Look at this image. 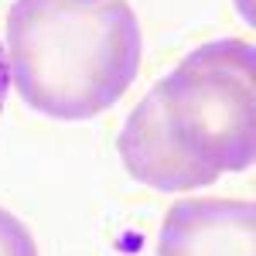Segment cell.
<instances>
[{
    "mask_svg": "<svg viewBox=\"0 0 256 256\" xmlns=\"http://www.w3.org/2000/svg\"><path fill=\"white\" fill-rule=\"evenodd\" d=\"M4 55L31 110L92 120L134 86L144 34L126 0H14Z\"/></svg>",
    "mask_w": 256,
    "mask_h": 256,
    "instance_id": "1",
    "label": "cell"
},
{
    "mask_svg": "<svg viewBox=\"0 0 256 256\" xmlns=\"http://www.w3.org/2000/svg\"><path fill=\"white\" fill-rule=\"evenodd\" d=\"M150 92L168 137L208 184L256 160V62L250 41L202 44Z\"/></svg>",
    "mask_w": 256,
    "mask_h": 256,
    "instance_id": "2",
    "label": "cell"
},
{
    "mask_svg": "<svg viewBox=\"0 0 256 256\" xmlns=\"http://www.w3.org/2000/svg\"><path fill=\"white\" fill-rule=\"evenodd\" d=\"M158 256H256V205L246 198H184L168 208Z\"/></svg>",
    "mask_w": 256,
    "mask_h": 256,
    "instance_id": "3",
    "label": "cell"
},
{
    "mask_svg": "<svg viewBox=\"0 0 256 256\" xmlns=\"http://www.w3.org/2000/svg\"><path fill=\"white\" fill-rule=\"evenodd\" d=\"M0 256H41L31 229L7 208H0Z\"/></svg>",
    "mask_w": 256,
    "mask_h": 256,
    "instance_id": "4",
    "label": "cell"
},
{
    "mask_svg": "<svg viewBox=\"0 0 256 256\" xmlns=\"http://www.w3.org/2000/svg\"><path fill=\"white\" fill-rule=\"evenodd\" d=\"M7 89H10V68H7V55H4V44H0V113H4V102H7Z\"/></svg>",
    "mask_w": 256,
    "mask_h": 256,
    "instance_id": "5",
    "label": "cell"
}]
</instances>
